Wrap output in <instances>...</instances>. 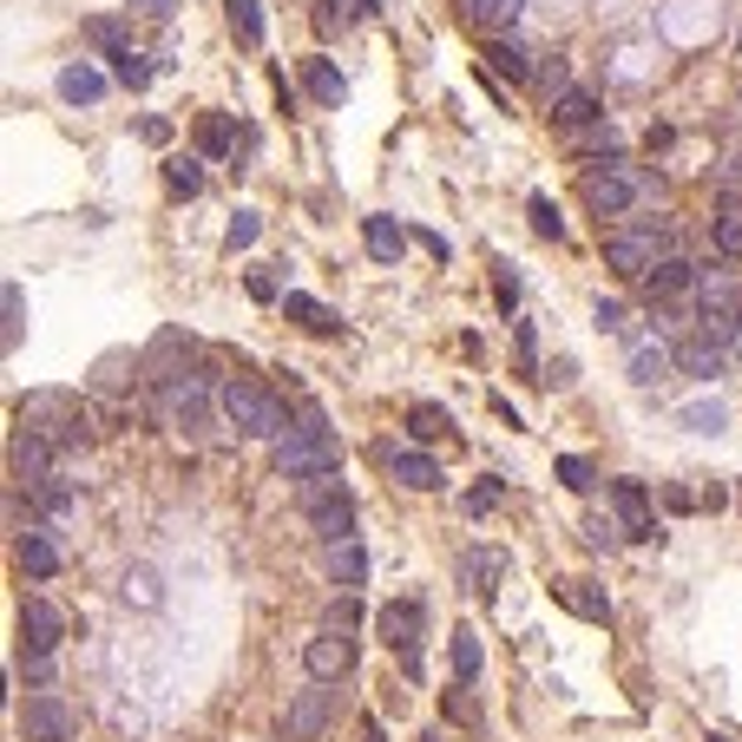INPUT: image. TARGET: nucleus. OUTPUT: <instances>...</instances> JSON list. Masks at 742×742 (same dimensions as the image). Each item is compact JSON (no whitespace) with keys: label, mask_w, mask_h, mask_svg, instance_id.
I'll return each instance as SVG.
<instances>
[{"label":"nucleus","mask_w":742,"mask_h":742,"mask_svg":"<svg viewBox=\"0 0 742 742\" xmlns=\"http://www.w3.org/2000/svg\"><path fill=\"white\" fill-rule=\"evenodd\" d=\"M270 460H277V473H283V480H315V473H342V441H335L329 414H322L315 401H302L297 428H290L283 441H270Z\"/></svg>","instance_id":"f257e3e1"},{"label":"nucleus","mask_w":742,"mask_h":742,"mask_svg":"<svg viewBox=\"0 0 742 742\" xmlns=\"http://www.w3.org/2000/svg\"><path fill=\"white\" fill-rule=\"evenodd\" d=\"M218 414L237 428V434H250V441H283L297 421L283 414V401L277 394H263L257 381H243V374H230L218 381Z\"/></svg>","instance_id":"f03ea898"},{"label":"nucleus","mask_w":742,"mask_h":742,"mask_svg":"<svg viewBox=\"0 0 742 742\" xmlns=\"http://www.w3.org/2000/svg\"><path fill=\"white\" fill-rule=\"evenodd\" d=\"M151 408H158L164 428L204 434V428H211V408H218V388H211V374H198V369H171L164 381H151Z\"/></svg>","instance_id":"7ed1b4c3"},{"label":"nucleus","mask_w":742,"mask_h":742,"mask_svg":"<svg viewBox=\"0 0 742 742\" xmlns=\"http://www.w3.org/2000/svg\"><path fill=\"white\" fill-rule=\"evenodd\" d=\"M20 428L47 434L53 447H92L99 441L92 408H79L73 394H27V401H20Z\"/></svg>","instance_id":"20e7f679"},{"label":"nucleus","mask_w":742,"mask_h":742,"mask_svg":"<svg viewBox=\"0 0 742 742\" xmlns=\"http://www.w3.org/2000/svg\"><path fill=\"white\" fill-rule=\"evenodd\" d=\"M302 513H309V525H315L322 545L355 539V500H349L342 473H315V480H302Z\"/></svg>","instance_id":"39448f33"},{"label":"nucleus","mask_w":742,"mask_h":742,"mask_svg":"<svg viewBox=\"0 0 742 742\" xmlns=\"http://www.w3.org/2000/svg\"><path fill=\"white\" fill-rule=\"evenodd\" d=\"M664 257H670L664 223H638V230H611V237H604V263H611L624 283H644Z\"/></svg>","instance_id":"423d86ee"},{"label":"nucleus","mask_w":742,"mask_h":742,"mask_svg":"<svg viewBox=\"0 0 742 742\" xmlns=\"http://www.w3.org/2000/svg\"><path fill=\"white\" fill-rule=\"evenodd\" d=\"M374 624H381V644L401 651V670L421 676V638H428V611H421V598H394Z\"/></svg>","instance_id":"0eeeda50"},{"label":"nucleus","mask_w":742,"mask_h":742,"mask_svg":"<svg viewBox=\"0 0 742 742\" xmlns=\"http://www.w3.org/2000/svg\"><path fill=\"white\" fill-rule=\"evenodd\" d=\"M696 309H703V335H723V342H736L742 335V277H703L696 283Z\"/></svg>","instance_id":"6e6552de"},{"label":"nucleus","mask_w":742,"mask_h":742,"mask_svg":"<svg viewBox=\"0 0 742 742\" xmlns=\"http://www.w3.org/2000/svg\"><path fill=\"white\" fill-rule=\"evenodd\" d=\"M644 191H651V178L638 164H604L598 178H585V204H592L598 218H624Z\"/></svg>","instance_id":"1a4fd4ad"},{"label":"nucleus","mask_w":742,"mask_h":742,"mask_svg":"<svg viewBox=\"0 0 742 742\" xmlns=\"http://www.w3.org/2000/svg\"><path fill=\"white\" fill-rule=\"evenodd\" d=\"M13 723H20V736H27V742H73V736H79V716H73V703H67V696H53V690L27 696Z\"/></svg>","instance_id":"9d476101"},{"label":"nucleus","mask_w":742,"mask_h":742,"mask_svg":"<svg viewBox=\"0 0 742 742\" xmlns=\"http://www.w3.org/2000/svg\"><path fill=\"white\" fill-rule=\"evenodd\" d=\"M329 716H335V683H315V676H309V690H297L290 710H283V736L315 742L322 730H329Z\"/></svg>","instance_id":"9b49d317"},{"label":"nucleus","mask_w":742,"mask_h":742,"mask_svg":"<svg viewBox=\"0 0 742 742\" xmlns=\"http://www.w3.org/2000/svg\"><path fill=\"white\" fill-rule=\"evenodd\" d=\"M60 638H67V611H60L53 598H27V604H20V651H27V658H53Z\"/></svg>","instance_id":"f8f14e48"},{"label":"nucleus","mask_w":742,"mask_h":742,"mask_svg":"<svg viewBox=\"0 0 742 742\" xmlns=\"http://www.w3.org/2000/svg\"><path fill=\"white\" fill-rule=\"evenodd\" d=\"M302 670H309L315 683H342V676L355 670V638H349V631H315V638L302 644Z\"/></svg>","instance_id":"ddd939ff"},{"label":"nucleus","mask_w":742,"mask_h":742,"mask_svg":"<svg viewBox=\"0 0 742 742\" xmlns=\"http://www.w3.org/2000/svg\"><path fill=\"white\" fill-rule=\"evenodd\" d=\"M7 460H13V480H20V487L53 480V441H47V434H33V428H20V434H13V453H7Z\"/></svg>","instance_id":"4468645a"},{"label":"nucleus","mask_w":742,"mask_h":742,"mask_svg":"<svg viewBox=\"0 0 742 742\" xmlns=\"http://www.w3.org/2000/svg\"><path fill=\"white\" fill-rule=\"evenodd\" d=\"M696 283H703V277H696V263H690V257H664V263H658V270L638 283V290H644L651 302H676V297H690Z\"/></svg>","instance_id":"2eb2a0df"},{"label":"nucleus","mask_w":742,"mask_h":742,"mask_svg":"<svg viewBox=\"0 0 742 742\" xmlns=\"http://www.w3.org/2000/svg\"><path fill=\"white\" fill-rule=\"evenodd\" d=\"M611 507L624 520V539H658V520H651V500L638 480H611Z\"/></svg>","instance_id":"dca6fc26"},{"label":"nucleus","mask_w":742,"mask_h":742,"mask_svg":"<svg viewBox=\"0 0 742 742\" xmlns=\"http://www.w3.org/2000/svg\"><path fill=\"white\" fill-rule=\"evenodd\" d=\"M322 565H329V579H335L342 592L369 585V552H362V539H335V545H322Z\"/></svg>","instance_id":"f3484780"},{"label":"nucleus","mask_w":742,"mask_h":742,"mask_svg":"<svg viewBox=\"0 0 742 742\" xmlns=\"http://www.w3.org/2000/svg\"><path fill=\"white\" fill-rule=\"evenodd\" d=\"M381 460H388V473H394L401 487H414V493H434V487H447L441 467H434L428 453H408V447H381Z\"/></svg>","instance_id":"a211bd4d"},{"label":"nucleus","mask_w":742,"mask_h":742,"mask_svg":"<svg viewBox=\"0 0 742 742\" xmlns=\"http://www.w3.org/2000/svg\"><path fill=\"white\" fill-rule=\"evenodd\" d=\"M670 369H676V349H664L658 335H638V342H631V381H638V388H658Z\"/></svg>","instance_id":"6ab92c4d"},{"label":"nucleus","mask_w":742,"mask_h":742,"mask_svg":"<svg viewBox=\"0 0 742 742\" xmlns=\"http://www.w3.org/2000/svg\"><path fill=\"white\" fill-rule=\"evenodd\" d=\"M460 579L473 585L480 598H493L500 592V579H507V552H493V545H473L467 559H460Z\"/></svg>","instance_id":"aec40b11"},{"label":"nucleus","mask_w":742,"mask_h":742,"mask_svg":"<svg viewBox=\"0 0 742 742\" xmlns=\"http://www.w3.org/2000/svg\"><path fill=\"white\" fill-rule=\"evenodd\" d=\"M723 355H730V342H723V335H696V342H683V349H676V369L696 374V381H710V374H723Z\"/></svg>","instance_id":"412c9836"},{"label":"nucleus","mask_w":742,"mask_h":742,"mask_svg":"<svg viewBox=\"0 0 742 742\" xmlns=\"http://www.w3.org/2000/svg\"><path fill=\"white\" fill-rule=\"evenodd\" d=\"M552 592H559V604H565V611H579L585 624H611V604H604V592H598L592 579H559Z\"/></svg>","instance_id":"4be33fe9"},{"label":"nucleus","mask_w":742,"mask_h":742,"mask_svg":"<svg viewBox=\"0 0 742 742\" xmlns=\"http://www.w3.org/2000/svg\"><path fill=\"white\" fill-rule=\"evenodd\" d=\"M60 99H67V106H99V99H106V73L86 67V60L60 67Z\"/></svg>","instance_id":"5701e85b"},{"label":"nucleus","mask_w":742,"mask_h":742,"mask_svg":"<svg viewBox=\"0 0 742 742\" xmlns=\"http://www.w3.org/2000/svg\"><path fill=\"white\" fill-rule=\"evenodd\" d=\"M362 243H369L374 263H401V250H408V230L394 218H362Z\"/></svg>","instance_id":"b1692460"},{"label":"nucleus","mask_w":742,"mask_h":742,"mask_svg":"<svg viewBox=\"0 0 742 742\" xmlns=\"http://www.w3.org/2000/svg\"><path fill=\"white\" fill-rule=\"evenodd\" d=\"M283 309H290V322H302L309 335H335V329H342V315H335L329 302L302 297V290H290V297H283Z\"/></svg>","instance_id":"393cba45"},{"label":"nucleus","mask_w":742,"mask_h":742,"mask_svg":"<svg viewBox=\"0 0 742 742\" xmlns=\"http://www.w3.org/2000/svg\"><path fill=\"white\" fill-rule=\"evenodd\" d=\"M460 13H467V27H480V33H507V27L520 20V0H460Z\"/></svg>","instance_id":"a878e982"},{"label":"nucleus","mask_w":742,"mask_h":742,"mask_svg":"<svg viewBox=\"0 0 742 742\" xmlns=\"http://www.w3.org/2000/svg\"><path fill=\"white\" fill-rule=\"evenodd\" d=\"M552 119H559L565 132H585V126H598V99L585 92V86H572V92L552 99Z\"/></svg>","instance_id":"bb28decb"},{"label":"nucleus","mask_w":742,"mask_h":742,"mask_svg":"<svg viewBox=\"0 0 742 742\" xmlns=\"http://www.w3.org/2000/svg\"><path fill=\"white\" fill-rule=\"evenodd\" d=\"M0 315H7V322H0V349L13 355L20 335H27V297H20V283H0Z\"/></svg>","instance_id":"cd10ccee"},{"label":"nucleus","mask_w":742,"mask_h":742,"mask_svg":"<svg viewBox=\"0 0 742 742\" xmlns=\"http://www.w3.org/2000/svg\"><path fill=\"white\" fill-rule=\"evenodd\" d=\"M20 565H27L33 579H53V572H60V545H53L47 532H20Z\"/></svg>","instance_id":"c85d7f7f"},{"label":"nucleus","mask_w":742,"mask_h":742,"mask_svg":"<svg viewBox=\"0 0 742 742\" xmlns=\"http://www.w3.org/2000/svg\"><path fill=\"white\" fill-rule=\"evenodd\" d=\"M408 434H414V441H441V434H453V414L434 408V401H414V408H408Z\"/></svg>","instance_id":"c756f323"},{"label":"nucleus","mask_w":742,"mask_h":742,"mask_svg":"<svg viewBox=\"0 0 742 742\" xmlns=\"http://www.w3.org/2000/svg\"><path fill=\"white\" fill-rule=\"evenodd\" d=\"M230 146H237L230 112H204V119H198V151H204V158H230Z\"/></svg>","instance_id":"7c9ffc66"},{"label":"nucleus","mask_w":742,"mask_h":742,"mask_svg":"<svg viewBox=\"0 0 742 742\" xmlns=\"http://www.w3.org/2000/svg\"><path fill=\"white\" fill-rule=\"evenodd\" d=\"M362 13H374V0H322V7H315V27L335 33V27H355Z\"/></svg>","instance_id":"2f4dec72"},{"label":"nucleus","mask_w":742,"mask_h":742,"mask_svg":"<svg viewBox=\"0 0 742 742\" xmlns=\"http://www.w3.org/2000/svg\"><path fill=\"white\" fill-rule=\"evenodd\" d=\"M441 716L447 723H460V730H480V703H473V683H453L441 696Z\"/></svg>","instance_id":"473e14b6"},{"label":"nucleus","mask_w":742,"mask_h":742,"mask_svg":"<svg viewBox=\"0 0 742 742\" xmlns=\"http://www.w3.org/2000/svg\"><path fill=\"white\" fill-rule=\"evenodd\" d=\"M230 33L243 47H263V7L257 0H230Z\"/></svg>","instance_id":"72a5a7b5"},{"label":"nucleus","mask_w":742,"mask_h":742,"mask_svg":"<svg viewBox=\"0 0 742 742\" xmlns=\"http://www.w3.org/2000/svg\"><path fill=\"white\" fill-rule=\"evenodd\" d=\"M453 676H460V683H473V676H480V638H473L467 624L453 631Z\"/></svg>","instance_id":"f704fd0d"},{"label":"nucleus","mask_w":742,"mask_h":742,"mask_svg":"<svg viewBox=\"0 0 742 742\" xmlns=\"http://www.w3.org/2000/svg\"><path fill=\"white\" fill-rule=\"evenodd\" d=\"M309 92H315V99H322V106H342V73H335V67H329V60H309Z\"/></svg>","instance_id":"c9c22d12"},{"label":"nucleus","mask_w":742,"mask_h":742,"mask_svg":"<svg viewBox=\"0 0 742 742\" xmlns=\"http://www.w3.org/2000/svg\"><path fill=\"white\" fill-rule=\"evenodd\" d=\"M106 60H112V73H119V86H132V92H139V86H146V79H151L146 53H132V47H112Z\"/></svg>","instance_id":"e433bc0d"},{"label":"nucleus","mask_w":742,"mask_h":742,"mask_svg":"<svg viewBox=\"0 0 742 742\" xmlns=\"http://www.w3.org/2000/svg\"><path fill=\"white\" fill-rule=\"evenodd\" d=\"M559 480H565L572 493H592V487H598V467L585 460V453H559Z\"/></svg>","instance_id":"4c0bfd02"},{"label":"nucleus","mask_w":742,"mask_h":742,"mask_svg":"<svg viewBox=\"0 0 742 742\" xmlns=\"http://www.w3.org/2000/svg\"><path fill=\"white\" fill-rule=\"evenodd\" d=\"M500 493H507V480H500V473H493V480H480V487L460 500V507H467V520H487V513L500 507Z\"/></svg>","instance_id":"58836bf2"},{"label":"nucleus","mask_w":742,"mask_h":742,"mask_svg":"<svg viewBox=\"0 0 742 742\" xmlns=\"http://www.w3.org/2000/svg\"><path fill=\"white\" fill-rule=\"evenodd\" d=\"M525 218H532L539 237H552V243L565 237V218H559V204H552V198H532V204H525Z\"/></svg>","instance_id":"ea45409f"},{"label":"nucleus","mask_w":742,"mask_h":742,"mask_svg":"<svg viewBox=\"0 0 742 742\" xmlns=\"http://www.w3.org/2000/svg\"><path fill=\"white\" fill-rule=\"evenodd\" d=\"M164 184H171L178 198H198V191H204V171H198L191 158H178V164H164Z\"/></svg>","instance_id":"a19ab883"},{"label":"nucleus","mask_w":742,"mask_h":742,"mask_svg":"<svg viewBox=\"0 0 742 742\" xmlns=\"http://www.w3.org/2000/svg\"><path fill=\"white\" fill-rule=\"evenodd\" d=\"M362 624V604H355V592H342L329 611H322V631H355Z\"/></svg>","instance_id":"79ce46f5"},{"label":"nucleus","mask_w":742,"mask_h":742,"mask_svg":"<svg viewBox=\"0 0 742 742\" xmlns=\"http://www.w3.org/2000/svg\"><path fill=\"white\" fill-rule=\"evenodd\" d=\"M532 86H539V92H545V99H559V92H572V79H565V60H559V53H552V60H545V67H532Z\"/></svg>","instance_id":"37998d69"},{"label":"nucleus","mask_w":742,"mask_h":742,"mask_svg":"<svg viewBox=\"0 0 742 742\" xmlns=\"http://www.w3.org/2000/svg\"><path fill=\"white\" fill-rule=\"evenodd\" d=\"M716 250H723L730 263H742V211H723V218H716Z\"/></svg>","instance_id":"c03bdc74"},{"label":"nucleus","mask_w":742,"mask_h":742,"mask_svg":"<svg viewBox=\"0 0 742 742\" xmlns=\"http://www.w3.org/2000/svg\"><path fill=\"white\" fill-rule=\"evenodd\" d=\"M33 493H40V513H53V520H60V513H67V507H73V487H67V480H60V473H53V480H40V487H33Z\"/></svg>","instance_id":"a18cd8bd"},{"label":"nucleus","mask_w":742,"mask_h":742,"mask_svg":"<svg viewBox=\"0 0 742 742\" xmlns=\"http://www.w3.org/2000/svg\"><path fill=\"white\" fill-rule=\"evenodd\" d=\"M257 230H263V223H257V211H237V218H230V230H223V250H250V243H257Z\"/></svg>","instance_id":"49530a36"},{"label":"nucleus","mask_w":742,"mask_h":742,"mask_svg":"<svg viewBox=\"0 0 742 742\" xmlns=\"http://www.w3.org/2000/svg\"><path fill=\"white\" fill-rule=\"evenodd\" d=\"M487 60H493V67H500V73H507V79H532V60H525L520 47H507V40H500V47H493Z\"/></svg>","instance_id":"de8ad7c7"},{"label":"nucleus","mask_w":742,"mask_h":742,"mask_svg":"<svg viewBox=\"0 0 742 742\" xmlns=\"http://www.w3.org/2000/svg\"><path fill=\"white\" fill-rule=\"evenodd\" d=\"M86 40H92V47H106V53H112V47H126L119 20H106V13H99V20H86Z\"/></svg>","instance_id":"09e8293b"},{"label":"nucleus","mask_w":742,"mask_h":742,"mask_svg":"<svg viewBox=\"0 0 742 742\" xmlns=\"http://www.w3.org/2000/svg\"><path fill=\"white\" fill-rule=\"evenodd\" d=\"M126 598H139V604H158V579H151L146 565H139V572H126Z\"/></svg>","instance_id":"8fccbe9b"},{"label":"nucleus","mask_w":742,"mask_h":742,"mask_svg":"<svg viewBox=\"0 0 742 742\" xmlns=\"http://www.w3.org/2000/svg\"><path fill=\"white\" fill-rule=\"evenodd\" d=\"M493 297H500V309H513L520 302V283H513V270L500 263V277H493Z\"/></svg>","instance_id":"3c124183"},{"label":"nucleus","mask_w":742,"mask_h":742,"mask_svg":"<svg viewBox=\"0 0 742 742\" xmlns=\"http://www.w3.org/2000/svg\"><path fill=\"white\" fill-rule=\"evenodd\" d=\"M250 297H257V302H277V277H270V270H250Z\"/></svg>","instance_id":"603ef678"},{"label":"nucleus","mask_w":742,"mask_h":742,"mask_svg":"<svg viewBox=\"0 0 742 742\" xmlns=\"http://www.w3.org/2000/svg\"><path fill=\"white\" fill-rule=\"evenodd\" d=\"M664 507H670V513H690V507H703V500H696L690 487H664Z\"/></svg>","instance_id":"864d4df0"},{"label":"nucleus","mask_w":742,"mask_h":742,"mask_svg":"<svg viewBox=\"0 0 742 742\" xmlns=\"http://www.w3.org/2000/svg\"><path fill=\"white\" fill-rule=\"evenodd\" d=\"M139 139H146V146H164V139H171V119H139Z\"/></svg>","instance_id":"5fc2aeb1"},{"label":"nucleus","mask_w":742,"mask_h":742,"mask_svg":"<svg viewBox=\"0 0 742 742\" xmlns=\"http://www.w3.org/2000/svg\"><path fill=\"white\" fill-rule=\"evenodd\" d=\"M598 329L618 335V329H624V302H598Z\"/></svg>","instance_id":"6e6d98bb"},{"label":"nucleus","mask_w":742,"mask_h":742,"mask_svg":"<svg viewBox=\"0 0 742 742\" xmlns=\"http://www.w3.org/2000/svg\"><path fill=\"white\" fill-rule=\"evenodd\" d=\"M414 243H421L428 257H441V263H447V237H441V230H414Z\"/></svg>","instance_id":"4d7b16f0"},{"label":"nucleus","mask_w":742,"mask_h":742,"mask_svg":"<svg viewBox=\"0 0 742 742\" xmlns=\"http://www.w3.org/2000/svg\"><path fill=\"white\" fill-rule=\"evenodd\" d=\"M132 7H139V13H151V20H171V13H178V0H132Z\"/></svg>","instance_id":"13d9d810"},{"label":"nucleus","mask_w":742,"mask_h":742,"mask_svg":"<svg viewBox=\"0 0 742 742\" xmlns=\"http://www.w3.org/2000/svg\"><path fill=\"white\" fill-rule=\"evenodd\" d=\"M585 539H592V545H611L618 532H611V525H604V520H585Z\"/></svg>","instance_id":"bf43d9fd"},{"label":"nucleus","mask_w":742,"mask_h":742,"mask_svg":"<svg viewBox=\"0 0 742 742\" xmlns=\"http://www.w3.org/2000/svg\"><path fill=\"white\" fill-rule=\"evenodd\" d=\"M362 742H381V723H362Z\"/></svg>","instance_id":"052dcab7"},{"label":"nucleus","mask_w":742,"mask_h":742,"mask_svg":"<svg viewBox=\"0 0 742 742\" xmlns=\"http://www.w3.org/2000/svg\"><path fill=\"white\" fill-rule=\"evenodd\" d=\"M710 742H730V736H710Z\"/></svg>","instance_id":"680f3d73"},{"label":"nucleus","mask_w":742,"mask_h":742,"mask_svg":"<svg viewBox=\"0 0 742 742\" xmlns=\"http://www.w3.org/2000/svg\"><path fill=\"white\" fill-rule=\"evenodd\" d=\"M736 507H742V487H736Z\"/></svg>","instance_id":"e2e57ef3"}]
</instances>
